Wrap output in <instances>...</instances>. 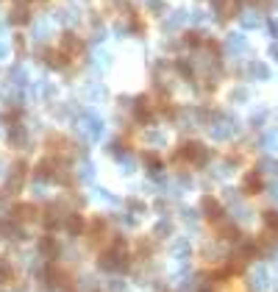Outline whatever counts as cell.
I'll return each instance as SVG.
<instances>
[{"label":"cell","instance_id":"cell-1","mask_svg":"<svg viewBox=\"0 0 278 292\" xmlns=\"http://www.w3.org/2000/svg\"><path fill=\"white\" fill-rule=\"evenodd\" d=\"M98 267L106 270V273H117V270H128V259H125V253H122V248H111V250H106V253H100L98 259Z\"/></svg>","mask_w":278,"mask_h":292},{"label":"cell","instance_id":"cell-2","mask_svg":"<svg viewBox=\"0 0 278 292\" xmlns=\"http://www.w3.org/2000/svg\"><path fill=\"white\" fill-rule=\"evenodd\" d=\"M178 161H189V164H206L209 161V150L203 145H198V142H187V145H181V150L176 153Z\"/></svg>","mask_w":278,"mask_h":292},{"label":"cell","instance_id":"cell-3","mask_svg":"<svg viewBox=\"0 0 278 292\" xmlns=\"http://www.w3.org/2000/svg\"><path fill=\"white\" fill-rule=\"evenodd\" d=\"M81 117H84V120H81V123H84L81 125L84 134H87L89 139H100V136H103V120L92 112H81Z\"/></svg>","mask_w":278,"mask_h":292},{"label":"cell","instance_id":"cell-4","mask_svg":"<svg viewBox=\"0 0 278 292\" xmlns=\"http://www.w3.org/2000/svg\"><path fill=\"white\" fill-rule=\"evenodd\" d=\"M225 50L234 56H242V53H248V39L242 34H228L225 36Z\"/></svg>","mask_w":278,"mask_h":292},{"label":"cell","instance_id":"cell-5","mask_svg":"<svg viewBox=\"0 0 278 292\" xmlns=\"http://www.w3.org/2000/svg\"><path fill=\"white\" fill-rule=\"evenodd\" d=\"M250 287H253V292H264L267 287H270V273H267V267L253 270V276H250Z\"/></svg>","mask_w":278,"mask_h":292},{"label":"cell","instance_id":"cell-6","mask_svg":"<svg viewBox=\"0 0 278 292\" xmlns=\"http://www.w3.org/2000/svg\"><path fill=\"white\" fill-rule=\"evenodd\" d=\"M42 61L47 64V67H53V70H64L67 67V56L64 53H59V50H44Z\"/></svg>","mask_w":278,"mask_h":292},{"label":"cell","instance_id":"cell-7","mask_svg":"<svg viewBox=\"0 0 278 292\" xmlns=\"http://www.w3.org/2000/svg\"><path fill=\"white\" fill-rule=\"evenodd\" d=\"M184 23H189V12H184V9H178V12H173L170 17L164 20V31H178Z\"/></svg>","mask_w":278,"mask_h":292},{"label":"cell","instance_id":"cell-8","mask_svg":"<svg viewBox=\"0 0 278 292\" xmlns=\"http://www.w3.org/2000/svg\"><path fill=\"white\" fill-rule=\"evenodd\" d=\"M78 50H81V39H78L73 31H67V34L61 36V53L70 56V53H78Z\"/></svg>","mask_w":278,"mask_h":292},{"label":"cell","instance_id":"cell-9","mask_svg":"<svg viewBox=\"0 0 278 292\" xmlns=\"http://www.w3.org/2000/svg\"><path fill=\"white\" fill-rule=\"evenodd\" d=\"M39 256H44V259L59 256V245H56L53 236H42V239H39Z\"/></svg>","mask_w":278,"mask_h":292},{"label":"cell","instance_id":"cell-10","mask_svg":"<svg viewBox=\"0 0 278 292\" xmlns=\"http://www.w3.org/2000/svg\"><path fill=\"white\" fill-rule=\"evenodd\" d=\"M200 206H203L206 217H209V220H214V223H217V220L222 217V206L214 201V198H203V203H200Z\"/></svg>","mask_w":278,"mask_h":292},{"label":"cell","instance_id":"cell-11","mask_svg":"<svg viewBox=\"0 0 278 292\" xmlns=\"http://www.w3.org/2000/svg\"><path fill=\"white\" fill-rule=\"evenodd\" d=\"M0 234L9 239H22V228L14 220H0Z\"/></svg>","mask_w":278,"mask_h":292},{"label":"cell","instance_id":"cell-12","mask_svg":"<svg viewBox=\"0 0 278 292\" xmlns=\"http://www.w3.org/2000/svg\"><path fill=\"white\" fill-rule=\"evenodd\" d=\"M64 228H67V234H70V236L81 234V231H84V220H81V214H67Z\"/></svg>","mask_w":278,"mask_h":292},{"label":"cell","instance_id":"cell-13","mask_svg":"<svg viewBox=\"0 0 278 292\" xmlns=\"http://www.w3.org/2000/svg\"><path fill=\"white\" fill-rule=\"evenodd\" d=\"M248 75H250V78H259V81H267L270 78V70H267L264 61H250V64H248Z\"/></svg>","mask_w":278,"mask_h":292},{"label":"cell","instance_id":"cell-14","mask_svg":"<svg viewBox=\"0 0 278 292\" xmlns=\"http://www.w3.org/2000/svg\"><path fill=\"white\" fill-rule=\"evenodd\" d=\"M9 23H14V25H25V23H31V14H28V9L25 6H17L14 12L9 14Z\"/></svg>","mask_w":278,"mask_h":292},{"label":"cell","instance_id":"cell-15","mask_svg":"<svg viewBox=\"0 0 278 292\" xmlns=\"http://www.w3.org/2000/svg\"><path fill=\"white\" fill-rule=\"evenodd\" d=\"M245 190L250 192V195L262 190V173H259V170H253V173H248V178H245Z\"/></svg>","mask_w":278,"mask_h":292},{"label":"cell","instance_id":"cell-16","mask_svg":"<svg viewBox=\"0 0 278 292\" xmlns=\"http://www.w3.org/2000/svg\"><path fill=\"white\" fill-rule=\"evenodd\" d=\"M33 209L31 203H20V206H14V217L20 220V223H25V220H33Z\"/></svg>","mask_w":278,"mask_h":292},{"label":"cell","instance_id":"cell-17","mask_svg":"<svg viewBox=\"0 0 278 292\" xmlns=\"http://www.w3.org/2000/svg\"><path fill=\"white\" fill-rule=\"evenodd\" d=\"M47 34H50V20H39V23H33V39H36V42L47 39Z\"/></svg>","mask_w":278,"mask_h":292},{"label":"cell","instance_id":"cell-18","mask_svg":"<svg viewBox=\"0 0 278 292\" xmlns=\"http://www.w3.org/2000/svg\"><path fill=\"white\" fill-rule=\"evenodd\" d=\"M173 256H176L178 262H184V259L189 256V242L187 239H176V242H173Z\"/></svg>","mask_w":278,"mask_h":292},{"label":"cell","instance_id":"cell-19","mask_svg":"<svg viewBox=\"0 0 278 292\" xmlns=\"http://www.w3.org/2000/svg\"><path fill=\"white\" fill-rule=\"evenodd\" d=\"M239 20H242L245 28H259V25H262V17H259V12H242V17H239Z\"/></svg>","mask_w":278,"mask_h":292},{"label":"cell","instance_id":"cell-20","mask_svg":"<svg viewBox=\"0 0 278 292\" xmlns=\"http://www.w3.org/2000/svg\"><path fill=\"white\" fill-rule=\"evenodd\" d=\"M89 234H92V242H95V239H103V234H106V223H103V220H92V223H89Z\"/></svg>","mask_w":278,"mask_h":292},{"label":"cell","instance_id":"cell-21","mask_svg":"<svg viewBox=\"0 0 278 292\" xmlns=\"http://www.w3.org/2000/svg\"><path fill=\"white\" fill-rule=\"evenodd\" d=\"M262 145L267 150H278V131H264L262 134Z\"/></svg>","mask_w":278,"mask_h":292},{"label":"cell","instance_id":"cell-22","mask_svg":"<svg viewBox=\"0 0 278 292\" xmlns=\"http://www.w3.org/2000/svg\"><path fill=\"white\" fill-rule=\"evenodd\" d=\"M176 70L184 75V78H192V61H187V58H178V61H176Z\"/></svg>","mask_w":278,"mask_h":292},{"label":"cell","instance_id":"cell-23","mask_svg":"<svg viewBox=\"0 0 278 292\" xmlns=\"http://www.w3.org/2000/svg\"><path fill=\"white\" fill-rule=\"evenodd\" d=\"M259 173H267V175H278V161H276V159H264Z\"/></svg>","mask_w":278,"mask_h":292},{"label":"cell","instance_id":"cell-24","mask_svg":"<svg viewBox=\"0 0 278 292\" xmlns=\"http://www.w3.org/2000/svg\"><path fill=\"white\" fill-rule=\"evenodd\" d=\"M147 9H150V12H153V14H159V17H161V14L167 12L164 0H147Z\"/></svg>","mask_w":278,"mask_h":292},{"label":"cell","instance_id":"cell-25","mask_svg":"<svg viewBox=\"0 0 278 292\" xmlns=\"http://www.w3.org/2000/svg\"><path fill=\"white\" fill-rule=\"evenodd\" d=\"M145 212V203L136 201V198H128V214H142Z\"/></svg>","mask_w":278,"mask_h":292},{"label":"cell","instance_id":"cell-26","mask_svg":"<svg viewBox=\"0 0 278 292\" xmlns=\"http://www.w3.org/2000/svg\"><path fill=\"white\" fill-rule=\"evenodd\" d=\"M164 139L167 136L161 134V131H150V134H147V142H150V145H164Z\"/></svg>","mask_w":278,"mask_h":292},{"label":"cell","instance_id":"cell-27","mask_svg":"<svg viewBox=\"0 0 278 292\" xmlns=\"http://www.w3.org/2000/svg\"><path fill=\"white\" fill-rule=\"evenodd\" d=\"M228 98H231V101H248V89H245V87H236V89H231Z\"/></svg>","mask_w":278,"mask_h":292},{"label":"cell","instance_id":"cell-28","mask_svg":"<svg viewBox=\"0 0 278 292\" xmlns=\"http://www.w3.org/2000/svg\"><path fill=\"white\" fill-rule=\"evenodd\" d=\"M170 231H173V225L167 223V220H164V223L156 225V236H170Z\"/></svg>","mask_w":278,"mask_h":292},{"label":"cell","instance_id":"cell-29","mask_svg":"<svg viewBox=\"0 0 278 292\" xmlns=\"http://www.w3.org/2000/svg\"><path fill=\"white\" fill-rule=\"evenodd\" d=\"M109 290H111V292H122V290H125V281L114 276V278L109 281Z\"/></svg>","mask_w":278,"mask_h":292},{"label":"cell","instance_id":"cell-30","mask_svg":"<svg viewBox=\"0 0 278 292\" xmlns=\"http://www.w3.org/2000/svg\"><path fill=\"white\" fill-rule=\"evenodd\" d=\"M184 42H187V45H192V47H198L203 39H200V34H195V31H192V34H187V39H184Z\"/></svg>","mask_w":278,"mask_h":292},{"label":"cell","instance_id":"cell-31","mask_svg":"<svg viewBox=\"0 0 278 292\" xmlns=\"http://www.w3.org/2000/svg\"><path fill=\"white\" fill-rule=\"evenodd\" d=\"M11 281V270L6 264H0V284H9Z\"/></svg>","mask_w":278,"mask_h":292},{"label":"cell","instance_id":"cell-32","mask_svg":"<svg viewBox=\"0 0 278 292\" xmlns=\"http://www.w3.org/2000/svg\"><path fill=\"white\" fill-rule=\"evenodd\" d=\"M270 58H273V61H278V42H273V45H270Z\"/></svg>","mask_w":278,"mask_h":292},{"label":"cell","instance_id":"cell-33","mask_svg":"<svg viewBox=\"0 0 278 292\" xmlns=\"http://www.w3.org/2000/svg\"><path fill=\"white\" fill-rule=\"evenodd\" d=\"M6 53H9V45H6V39H0V58H6Z\"/></svg>","mask_w":278,"mask_h":292},{"label":"cell","instance_id":"cell-34","mask_svg":"<svg viewBox=\"0 0 278 292\" xmlns=\"http://www.w3.org/2000/svg\"><path fill=\"white\" fill-rule=\"evenodd\" d=\"M14 292H28V290H25V287H20V290H14Z\"/></svg>","mask_w":278,"mask_h":292},{"label":"cell","instance_id":"cell-35","mask_svg":"<svg viewBox=\"0 0 278 292\" xmlns=\"http://www.w3.org/2000/svg\"><path fill=\"white\" fill-rule=\"evenodd\" d=\"M20 3H28V0H20Z\"/></svg>","mask_w":278,"mask_h":292},{"label":"cell","instance_id":"cell-36","mask_svg":"<svg viewBox=\"0 0 278 292\" xmlns=\"http://www.w3.org/2000/svg\"><path fill=\"white\" fill-rule=\"evenodd\" d=\"M276 292H278V287H276Z\"/></svg>","mask_w":278,"mask_h":292}]
</instances>
